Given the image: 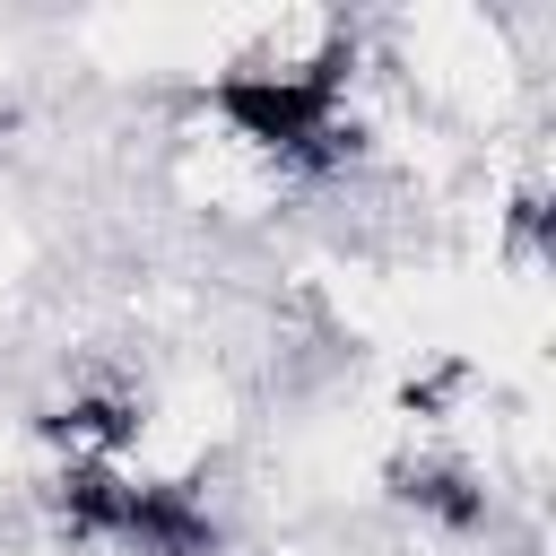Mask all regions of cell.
<instances>
[{
    "label": "cell",
    "instance_id": "3957f363",
    "mask_svg": "<svg viewBox=\"0 0 556 556\" xmlns=\"http://www.w3.org/2000/svg\"><path fill=\"white\" fill-rule=\"evenodd\" d=\"M400 495H408V504H426V513H434V521H452V530H478V513H486V495H478L460 469H434V460L400 469Z\"/></svg>",
    "mask_w": 556,
    "mask_h": 556
},
{
    "label": "cell",
    "instance_id": "7a4b0ae2",
    "mask_svg": "<svg viewBox=\"0 0 556 556\" xmlns=\"http://www.w3.org/2000/svg\"><path fill=\"white\" fill-rule=\"evenodd\" d=\"M52 504L70 539H113L139 556H217V521L191 486H148V478H113L104 460H70Z\"/></svg>",
    "mask_w": 556,
    "mask_h": 556
},
{
    "label": "cell",
    "instance_id": "6da1fadb",
    "mask_svg": "<svg viewBox=\"0 0 556 556\" xmlns=\"http://www.w3.org/2000/svg\"><path fill=\"white\" fill-rule=\"evenodd\" d=\"M217 122L235 139H252L261 156L295 165V174H330L356 156V122H348V52L295 61V70H226L208 87Z\"/></svg>",
    "mask_w": 556,
    "mask_h": 556
}]
</instances>
